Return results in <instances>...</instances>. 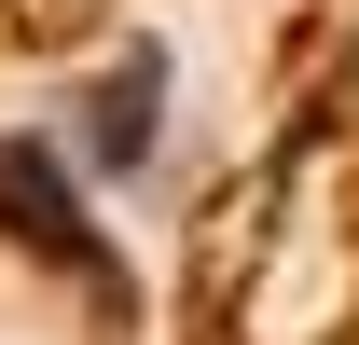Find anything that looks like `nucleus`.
Here are the masks:
<instances>
[{
    "mask_svg": "<svg viewBox=\"0 0 359 345\" xmlns=\"http://www.w3.org/2000/svg\"><path fill=\"white\" fill-rule=\"evenodd\" d=\"M0 208H14V235H28V249H83V221H69V194H55L42 152H0Z\"/></svg>",
    "mask_w": 359,
    "mask_h": 345,
    "instance_id": "f257e3e1",
    "label": "nucleus"
}]
</instances>
